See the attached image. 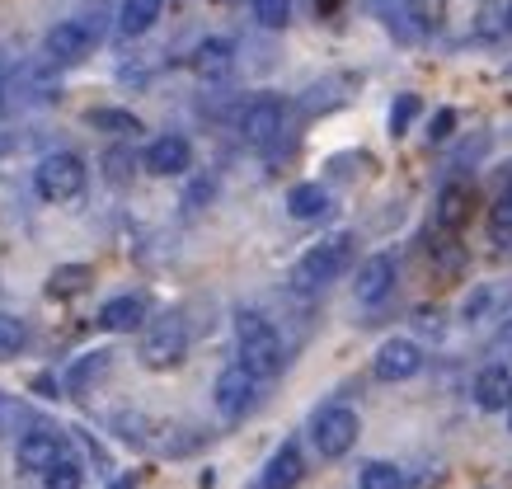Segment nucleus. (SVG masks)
Segmentation results:
<instances>
[{
    "instance_id": "473e14b6",
    "label": "nucleus",
    "mask_w": 512,
    "mask_h": 489,
    "mask_svg": "<svg viewBox=\"0 0 512 489\" xmlns=\"http://www.w3.org/2000/svg\"><path fill=\"white\" fill-rule=\"evenodd\" d=\"M0 104H5V80H0Z\"/></svg>"
},
{
    "instance_id": "c85d7f7f",
    "label": "nucleus",
    "mask_w": 512,
    "mask_h": 489,
    "mask_svg": "<svg viewBox=\"0 0 512 489\" xmlns=\"http://www.w3.org/2000/svg\"><path fill=\"white\" fill-rule=\"evenodd\" d=\"M419 95H400L395 99V109H390V132H395V137H404V132H409V123H414V118H419Z\"/></svg>"
},
{
    "instance_id": "f03ea898",
    "label": "nucleus",
    "mask_w": 512,
    "mask_h": 489,
    "mask_svg": "<svg viewBox=\"0 0 512 489\" xmlns=\"http://www.w3.org/2000/svg\"><path fill=\"white\" fill-rule=\"evenodd\" d=\"M348 259H353V236H329L320 245L296 259L292 269V287L296 292H320L325 283H334L343 269H348Z\"/></svg>"
},
{
    "instance_id": "9d476101",
    "label": "nucleus",
    "mask_w": 512,
    "mask_h": 489,
    "mask_svg": "<svg viewBox=\"0 0 512 489\" xmlns=\"http://www.w3.org/2000/svg\"><path fill=\"white\" fill-rule=\"evenodd\" d=\"M254 391H259V377H249L240 363H231L226 372L217 377V410L226 414V419H240V414L254 405Z\"/></svg>"
},
{
    "instance_id": "39448f33",
    "label": "nucleus",
    "mask_w": 512,
    "mask_h": 489,
    "mask_svg": "<svg viewBox=\"0 0 512 489\" xmlns=\"http://www.w3.org/2000/svg\"><path fill=\"white\" fill-rule=\"evenodd\" d=\"M357 433H362V424H357V414L348 405H329V410L315 414V424H311V442L325 461L348 457L357 447Z\"/></svg>"
},
{
    "instance_id": "ddd939ff",
    "label": "nucleus",
    "mask_w": 512,
    "mask_h": 489,
    "mask_svg": "<svg viewBox=\"0 0 512 489\" xmlns=\"http://www.w3.org/2000/svg\"><path fill=\"white\" fill-rule=\"evenodd\" d=\"M390 287H395V259H390V254H372V259L357 269V283H353L357 301H362V306H376Z\"/></svg>"
},
{
    "instance_id": "f257e3e1",
    "label": "nucleus",
    "mask_w": 512,
    "mask_h": 489,
    "mask_svg": "<svg viewBox=\"0 0 512 489\" xmlns=\"http://www.w3.org/2000/svg\"><path fill=\"white\" fill-rule=\"evenodd\" d=\"M235 339H240V367L249 377H278L282 372V339L259 311H240L235 316Z\"/></svg>"
},
{
    "instance_id": "c9c22d12",
    "label": "nucleus",
    "mask_w": 512,
    "mask_h": 489,
    "mask_svg": "<svg viewBox=\"0 0 512 489\" xmlns=\"http://www.w3.org/2000/svg\"><path fill=\"white\" fill-rule=\"evenodd\" d=\"M320 5H325V10H329V5H334V0H320Z\"/></svg>"
},
{
    "instance_id": "6e6552de",
    "label": "nucleus",
    "mask_w": 512,
    "mask_h": 489,
    "mask_svg": "<svg viewBox=\"0 0 512 489\" xmlns=\"http://www.w3.org/2000/svg\"><path fill=\"white\" fill-rule=\"evenodd\" d=\"M376 381H409L423 372V348L414 339H386L376 348V363H372Z\"/></svg>"
},
{
    "instance_id": "423d86ee",
    "label": "nucleus",
    "mask_w": 512,
    "mask_h": 489,
    "mask_svg": "<svg viewBox=\"0 0 512 489\" xmlns=\"http://www.w3.org/2000/svg\"><path fill=\"white\" fill-rule=\"evenodd\" d=\"M94 38H99V29H94L90 19H62L57 29L47 33V62L57 66H71V62H85L94 48Z\"/></svg>"
},
{
    "instance_id": "6ab92c4d",
    "label": "nucleus",
    "mask_w": 512,
    "mask_h": 489,
    "mask_svg": "<svg viewBox=\"0 0 512 489\" xmlns=\"http://www.w3.org/2000/svg\"><path fill=\"white\" fill-rule=\"evenodd\" d=\"M287 212H292L296 221H320L329 212V193L320 189V184H296V189L287 193Z\"/></svg>"
},
{
    "instance_id": "a211bd4d",
    "label": "nucleus",
    "mask_w": 512,
    "mask_h": 489,
    "mask_svg": "<svg viewBox=\"0 0 512 489\" xmlns=\"http://www.w3.org/2000/svg\"><path fill=\"white\" fill-rule=\"evenodd\" d=\"M160 19V0H123V10H118V33L123 38H141V33H151Z\"/></svg>"
},
{
    "instance_id": "aec40b11",
    "label": "nucleus",
    "mask_w": 512,
    "mask_h": 489,
    "mask_svg": "<svg viewBox=\"0 0 512 489\" xmlns=\"http://www.w3.org/2000/svg\"><path fill=\"white\" fill-rule=\"evenodd\" d=\"M90 264H62V269H52L47 278V297H80L85 287H90Z\"/></svg>"
},
{
    "instance_id": "a878e982",
    "label": "nucleus",
    "mask_w": 512,
    "mask_h": 489,
    "mask_svg": "<svg viewBox=\"0 0 512 489\" xmlns=\"http://www.w3.org/2000/svg\"><path fill=\"white\" fill-rule=\"evenodd\" d=\"M254 19L264 29H287L292 24V0H254Z\"/></svg>"
},
{
    "instance_id": "dca6fc26",
    "label": "nucleus",
    "mask_w": 512,
    "mask_h": 489,
    "mask_svg": "<svg viewBox=\"0 0 512 489\" xmlns=\"http://www.w3.org/2000/svg\"><path fill=\"white\" fill-rule=\"evenodd\" d=\"M301 475H306L301 447H296V442H282L278 452L268 457V466H264V489H296Z\"/></svg>"
},
{
    "instance_id": "f3484780",
    "label": "nucleus",
    "mask_w": 512,
    "mask_h": 489,
    "mask_svg": "<svg viewBox=\"0 0 512 489\" xmlns=\"http://www.w3.org/2000/svg\"><path fill=\"white\" fill-rule=\"evenodd\" d=\"M475 400H480V410H508L512 400V372L503 363L484 367L480 377H475Z\"/></svg>"
},
{
    "instance_id": "2eb2a0df",
    "label": "nucleus",
    "mask_w": 512,
    "mask_h": 489,
    "mask_svg": "<svg viewBox=\"0 0 512 489\" xmlns=\"http://www.w3.org/2000/svg\"><path fill=\"white\" fill-rule=\"evenodd\" d=\"M231 62H235V48L226 38H202L193 48V76L202 80H226L231 76Z\"/></svg>"
},
{
    "instance_id": "2f4dec72",
    "label": "nucleus",
    "mask_w": 512,
    "mask_h": 489,
    "mask_svg": "<svg viewBox=\"0 0 512 489\" xmlns=\"http://www.w3.org/2000/svg\"><path fill=\"white\" fill-rule=\"evenodd\" d=\"M498 15H503V5H484V10H480V33H484V38H494V33L503 29V24H498Z\"/></svg>"
},
{
    "instance_id": "1a4fd4ad",
    "label": "nucleus",
    "mask_w": 512,
    "mask_h": 489,
    "mask_svg": "<svg viewBox=\"0 0 512 489\" xmlns=\"http://www.w3.org/2000/svg\"><path fill=\"white\" fill-rule=\"evenodd\" d=\"M15 461H19V471H33V475L52 471V466L62 461V433H52V428H29L15 447Z\"/></svg>"
},
{
    "instance_id": "cd10ccee",
    "label": "nucleus",
    "mask_w": 512,
    "mask_h": 489,
    "mask_svg": "<svg viewBox=\"0 0 512 489\" xmlns=\"http://www.w3.org/2000/svg\"><path fill=\"white\" fill-rule=\"evenodd\" d=\"M404 475L400 466H390V461H372L367 471H362V489H400Z\"/></svg>"
},
{
    "instance_id": "58836bf2",
    "label": "nucleus",
    "mask_w": 512,
    "mask_h": 489,
    "mask_svg": "<svg viewBox=\"0 0 512 489\" xmlns=\"http://www.w3.org/2000/svg\"><path fill=\"white\" fill-rule=\"evenodd\" d=\"M508 15H512V10H508Z\"/></svg>"
},
{
    "instance_id": "412c9836",
    "label": "nucleus",
    "mask_w": 512,
    "mask_h": 489,
    "mask_svg": "<svg viewBox=\"0 0 512 489\" xmlns=\"http://www.w3.org/2000/svg\"><path fill=\"white\" fill-rule=\"evenodd\" d=\"M90 127L113 132V137H137L141 118H137V113H127V109H90Z\"/></svg>"
},
{
    "instance_id": "bb28decb",
    "label": "nucleus",
    "mask_w": 512,
    "mask_h": 489,
    "mask_svg": "<svg viewBox=\"0 0 512 489\" xmlns=\"http://www.w3.org/2000/svg\"><path fill=\"white\" fill-rule=\"evenodd\" d=\"M43 485L47 489H85V471H80L76 461H57L52 471H43Z\"/></svg>"
},
{
    "instance_id": "20e7f679",
    "label": "nucleus",
    "mask_w": 512,
    "mask_h": 489,
    "mask_svg": "<svg viewBox=\"0 0 512 489\" xmlns=\"http://www.w3.org/2000/svg\"><path fill=\"white\" fill-rule=\"evenodd\" d=\"M188 353V325L179 316H156L141 334V363L151 372H170Z\"/></svg>"
},
{
    "instance_id": "4468645a",
    "label": "nucleus",
    "mask_w": 512,
    "mask_h": 489,
    "mask_svg": "<svg viewBox=\"0 0 512 489\" xmlns=\"http://www.w3.org/2000/svg\"><path fill=\"white\" fill-rule=\"evenodd\" d=\"M99 325L109 334H132L146 325V297H137V292H127V297H113L104 301V311H99Z\"/></svg>"
},
{
    "instance_id": "7ed1b4c3",
    "label": "nucleus",
    "mask_w": 512,
    "mask_h": 489,
    "mask_svg": "<svg viewBox=\"0 0 512 489\" xmlns=\"http://www.w3.org/2000/svg\"><path fill=\"white\" fill-rule=\"evenodd\" d=\"M33 189H38V198H47V203H71V198H80V189H85V160L71 156V151L43 156L38 170H33Z\"/></svg>"
},
{
    "instance_id": "72a5a7b5",
    "label": "nucleus",
    "mask_w": 512,
    "mask_h": 489,
    "mask_svg": "<svg viewBox=\"0 0 512 489\" xmlns=\"http://www.w3.org/2000/svg\"><path fill=\"white\" fill-rule=\"evenodd\" d=\"M508 428H512V400H508Z\"/></svg>"
},
{
    "instance_id": "f8f14e48",
    "label": "nucleus",
    "mask_w": 512,
    "mask_h": 489,
    "mask_svg": "<svg viewBox=\"0 0 512 489\" xmlns=\"http://www.w3.org/2000/svg\"><path fill=\"white\" fill-rule=\"evenodd\" d=\"M470 207H475V189L470 184H447V189L437 193V207H433V226L437 231H461L470 221Z\"/></svg>"
},
{
    "instance_id": "393cba45",
    "label": "nucleus",
    "mask_w": 512,
    "mask_h": 489,
    "mask_svg": "<svg viewBox=\"0 0 512 489\" xmlns=\"http://www.w3.org/2000/svg\"><path fill=\"white\" fill-rule=\"evenodd\" d=\"M104 372H109V353H85V358L71 367V386H76V391H85V386H90V381H99Z\"/></svg>"
},
{
    "instance_id": "c756f323",
    "label": "nucleus",
    "mask_w": 512,
    "mask_h": 489,
    "mask_svg": "<svg viewBox=\"0 0 512 489\" xmlns=\"http://www.w3.org/2000/svg\"><path fill=\"white\" fill-rule=\"evenodd\" d=\"M451 132H456V109H437L433 123H428V142L442 146V142H451Z\"/></svg>"
},
{
    "instance_id": "f704fd0d",
    "label": "nucleus",
    "mask_w": 512,
    "mask_h": 489,
    "mask_svg": "<svg viewBox=\"0 0 512 489\" xmlns=\"http://www.w3.org/2000/svg\"><path fill=\"white\" fill-rule=\"evenodd\" d=\"M503 193H512V174H508V189H503Z\"/></svg>"
},
{
    "instance_id": "e433bc0d",
    "label": "nucleus",
    "mask_w": 512,
    "mask_h": 489,
    "mask_svg": "<svg viewBox=\"0 0 512 489\" xmlns=\"http://www.w3.org/2000/svg\"><path fill=\"white\" fill-rule=\"evenodd\" d=\"M508 320H512V306H508Z\"/></svg>"
},
{
    "instance_id": "4c0bfd02",
    "label": "nucleus",
    "mask_w": 512,
    "mask_h": 489,
    "mask_svg": "<svg viewBox=\"0 0 512 489\" xmlns=\"http://www.w3.org/2000/svg\"><path fill=\"white\" fill-rule=\"evenodd\" d=\"M508 76H512V66H508Z\"/></svg>"
},
{
    "instance_id": "b1692460",
    "label": "nucleus",
    "mask_w": 512,
    "mask_h": 489,
    "mask_svg": "<svg viewBox=\"0 0 512 489\" xmlns=\"http://www.w3.org/2000/svg\"><path fill=\"white\" fill-rule=\"evenodd\" d=\"M29 344V330L19 316H0V363L5 358H19V348Z\"/></svg>"
},
{
    "instance_id": "5701e85b",
    "label": "nucleus",
    "mask_w": 512,
    "mask_h": 489,
    "mask_svg": "<svg viewBox=\"0 0 512 489\" xmlns=\"http://www.w3.org/2000/svg\"><path fill=\"white\" fill-rule=\"evenodd\" d=\"M404 15L414 19V29H442L447 24V0H404Z\"/></svg>"
},
{
    "instance_id": "9b49d317",
    "label": "nucleus",
    "mask_w": 512,
    "mask_h": 489,
    "mask_svg": "<svg viewBox=\"0 0 512 489\" xmlns=\"http://www.w3.org/2000/svg\"><path fill=\"white\" fill-rule=\"evenodd\" d=\"M188 165H193V146H188V137H179V132H165V137H156V142L146 146V170L160 174V179L184 174Z\"/></svg>"
},
{
    "instance_id": "7c9ffc66",
    "label": "nucleus",
    "mask_w": 512,
    "mask_h": 489,
    "mask_svg": "<svg viewBox=\"0 0 512 489\" xmlns=\"http://www.w3.org/2000/svg\"><path fill=\"white\" fill-rule=\"evenodd\" d=\"M104 165H109V179H113V184H123L127 170H132V156H127V151H109V156H104Z\"/></svg>"
},
{
    "instance_id": "4be33fe9",
    "label": "nucleus",
    "mask_w": 512,
    "mask_h": 489,
    "mask_svg": "<svg viewBox=\"0 0 512 489\" xmlns=\"http://www.w3.org/2000/svg\"><path fill=\"white\" fill-rule=\"evenodd\" d=\"M489 240L512 250V193H498V203L489 207Z\"/></svg>"
},
{
    "instance_id": "0eeeda50",
    "label": "nucleus",
    "mask_w": 512,
    "mask_h": 489,
    "mask_svg": "<svg viewBox=\"0 0 512 489\" xmlns=\"http://www.w3.org/2000/svg\"><path fill=\"white\" fill-rule=\"evenodd\" d=\"M282 118H287V104H282L278 95H259L240 113V137H245L249 146H268L282 132Z\"/></svg>"
}]
</instances>
